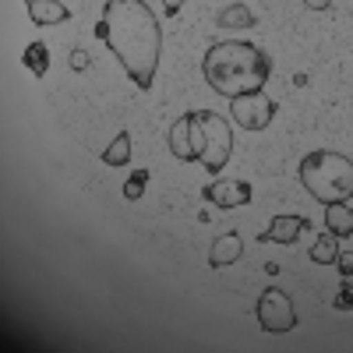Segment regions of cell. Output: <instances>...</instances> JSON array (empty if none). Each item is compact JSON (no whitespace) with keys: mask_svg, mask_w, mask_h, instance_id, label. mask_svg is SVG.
<instances>
[{"mask_svg":"<svg viewBox=\"0 0 353 353\" xmlns=\"http://www.w3.org/2000/svg\"><path fill=\"white\" fill-rule=\"evenodd\" d=\"M96 39L110 46V53L121 61V68L138 88H152L163 50V28L145 0H106L103 18L96 21Z\"/></svg>","mask_w":353,"mask_h":353,"instance_id":"obj_1","label":"cell"},{"mask_svg":"<svg viewBox=\"0 0 353 353\" xmlns=\"http://www.w3.org/2000/svg\"><path fill=\"white\" fill-rule=\"evenodd\" d=\"M201 74H205V81H209L212 92H219L226 99H237V96L258 92V88L269 81L272 61H269V53L258 50L254 43L223 39V43H216L209 53H205Z\"/></svg>","mask_w":353,"mask_h":353,"instance_id":"obj_2","label":"cell"},{"mask_svg":"<svg viewBox=\"0 0 353 353\" xmlns=\"http://www.w3.org/2000/svg\"><path fill=\"white\" fill-rule=\"evenodd\" d=\"M297 176L304 191L321 205L353 198V159H346L343 152H307L297 166Z\"/></svg>","mask_w":353,"mask_h":353,"instance_id":"obj_3","label":"cell"},{"mask_svg":"<svg viewBox=\"0 0 353 353\" xmlns=\"http://www.w3.org/2000/svg\"><path fill=\"white\" fill-rule=\"evenodd\" d=\"M201 124H205V156H201V166L209 173H219L230 156H233V134H230V124L223 121L219 113L212 110H198Z\"/></svg>","mask_w":353,"mask_h":353,"instance_id":"obj_4","label":"cell"},{"mask_svg":"<svg viewBox=\"0 0 353 353\" xmlns=\"http://www.w3.org/2000/svg\"><path fill=\"white\" fill-rule=\"evenodd\" d=\"M254 314H258V325L265 332H293V329H297V311H293V301H290V293L279 290V286L261 290Z\"/></svg>","mask_w":353,"mask_h":353,"instance_id":"obj_5","label":"cell"},{"mask_svg":"<svg viewBox=\"0 0 353 353\" xmlns=\"http://www.w3.org/2000/svg\"><path fill=\"white\" fill-rule=\"evenodd\" d=\"M170 152L181 163H201V156H205V124H201L198 110L184 113L181 121H173V128H170Z\"/></svg>","mask_w":353,"mask_h":353,"instance_id":"obj_6","label":"cell"},{"mask_svg":"<svg viewBox=\"0 0 353 353\" xmlns=\"http://www.w3.org/2000/svg\"><path fill=\"white\" fill-rule=\"evenodd\" d=\"M230 113H233V124H237L241 131H265L276 117V103L258 88V92L230 99Z\"/></svg>","mask_w":353,"mask_h":353,"instance_id":"obj_7","label":"cell"},{"mask_svg":"<svg viewBox=\"0 0 353 353\" xmlns=\"http://www.w3.org/2000/svg\"><path fill=\"white\" fill-rule=\"evenodd\" d=\"M205 201H212L216 209H237V205L251 201V184L248 181H212L201 191Z\"/></svg>","mask_w":353,"mask_h":353,"instance_id":"obj_8","label":"cell"},{"mask_svg":"<svg viewBox=\"0 0 353 353\" xmlns=\"http://www.w3.org/2000/svg\"><path fill=\"white\" fill-rule=\"evenodd\" d=\"M307 230V219L304 216H276L269 223V230L258 233L261 244H297V237Z\"/></svg>","mask_w":353,"mask_h":353,"instance_id":"obj_9","label":"cell"},{"mask_svg":"<svg viewBox=\"0 0 353 353\" xmlns=\"http://www.w3.org/2000/svg\"><path fill=\"white\" fill-rule=\"evenodd\" d=\"M244 254V241L241 233H223V237L212 241V251H209V265L212 269H226V265H233Z\"/></svg>","mask_w":353,"mask_h":353,"instance_id":"obj_10","label":"cell"},{"mask_svg":"<svg viewBox=\"0 0 353 353\" xmlns=\"http://www.w3.org/2000/svg\"><path fill=\"white\" fill-rule=\"evenodd\" d=\"M28 18L36 25H61L71 18V11L61 0H28Z\"/></svg>","mask_w":353,"mask_h":353,"instance_id":"obj_11","label":"cell"},{"mask_svg":"<svg viewBox=\"0 0 353 353\" xmlns=\"http://www.w3.org/2000/svg\"><path fill=\"white\" fill-rule=\"evenodd\" d=\"M325 230L336 233V237H353V209L346 201L325 205Z\"/></svg>","mask_w":353,"mask_h":353,"instance_id":"obj_12","label":"cell"},{"mask_svg":"<svg viewBox=\"0 0 353 353\" xmlns=\"http://www.w3.org/2000/svg\"><path fill=\"white\" fill-rule=\"evenodd\" d=\"M106 166H128V159H131V134L128 131H121L117 134L106 149H103V156H99Z\"/></svg>","mask_w":353,"mask_h":353,"instance_id":"obj_13","label":"cell"},{"mask_svg":"<svg viewBox=\"0 0 353 353\" xmlns=\"http://www.w3.org/2000/svg\"><path fill=\"white\" fill-rule=\"evenodd\" d=\"M339 237L336 233H321V237L314 241V248H311V261L314 265H336V258H339V244H336Z\"/></svg>","mask_w":353,"mask_h":353,"instance_id":"obj_14","label":"cell"},{"mask_svg":"<svg viewBox=\"0 0 353 353\" xmlns=\"http://www.w3.org/2000/svg\"><path fill=\"white\" fill-rule=\"evenodd\" d=\"M216 25L219 28H251L254 25V14L244 8V4H230L216 14Z\"/></svg>","mask_w":353,"mask_h":353,"instance_id":"obj_15","label":"cell"},{"mask_svg":"<svg viewBox=\"0 0 353 353\" xmlns=\"http://www.w3.org/2000/svg\"><path fill=\"white\" fill-rule=\"evenodd\" d=\"M21 61H25V68L32 71L36 78H43L50 71V50H46V43H28Z\"/></svg>","mask_w":353,"mask_h":353,"instance_id":"obj_16","label":"cell"},{"mask_svg":"<svg viewBox=\"0 0 353 353\" xmlns=\"http://www.w3.org/2000/svg\"><path fill=\"white\" fill-rule=\"evenodd\" d=\"M145 184H149V170H134V173L128 176V184H124V198H128V201H138V198L145 194Z\"/></svg>","mask_w":353,"mask_h":353,"instance_id":"obj_17","label":"cell"},{"mask_svg":"<svg viewBox=\"0 0 353 353\" xmlns=\"http://www.w3.org/2000/svg\"><path fill=\"white\" fill-rule=\"evenodd\" d=\"M332 307H339V311H353V276H343V286H339V293H336Z\"/></svg>","mask_w":353,"mask_h":353,"instance_id":"obj_18","label":"cell"},{"mask_svg":"<svg viewBox=\"0 0 353 353\" xmlns=\"http://www.w3.org/2000/svg\"><path fill=\"white\" fill-rule=\"evenodd\" d=\"M68 64H71V71H88V64H92V61H88L85 50H74V53L68 57Z\"/></svg>","mask_w":353,"mask_h":353,"instance_id":"obj_19","label":"cell"},{"mask_svg":"<svg viewBox=\"0 0 353 353\" xmlns=\"http://www.w3.org/2000/svg\"><path fill=\"white\" fill-rule=\"evenodd\" d=\"M336 265H339V272H343V276H353V251H339Z\"/></svg>","mask_w":353,"mask_h":353,"instance_id":"obj_20","label":"cell"},{"mask_svg":"<svg viewBox=\"0 0 353 353\" xmlns=\"http://www.w3.org/2000/svg\"><path fill=\"white\" fill-rule=\"evenodd\" d=\"M304 4H307L311 11H329V4H332V0H304Z\"/></svg>","mask_w":353,"mask_h":353,"instance_id":"obj_21","label":"cell"},{"mask_svg":"<svg viewBox=\"0 0 353 353\" xmlns=\"http://www.w3.org/2000/svg\"><path fill=\"white\" fill-rule=\"evenodd\" d=\"M181 4H184V0H163V8H166V14H176V11H181Z\"/></svg>","mask_w":353,"mask_h":353,"instance_id":"obj_22","label":"cell"}]
</instances>
